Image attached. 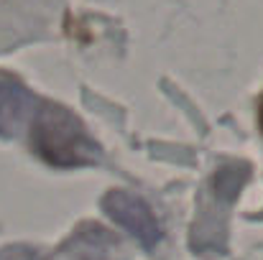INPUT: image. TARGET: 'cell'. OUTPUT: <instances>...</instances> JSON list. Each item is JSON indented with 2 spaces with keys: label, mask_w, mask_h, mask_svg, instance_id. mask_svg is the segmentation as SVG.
Instances as JSON below:
<instances>
[{
  "label": "cell",
  "mask_w": 263,
  "mask_h": 260,
  "mask_svg": "<svg viewBox=\"0 0 263 260\" xmlns=\"http://www.w3.org/2000/svg\"><path fill=\"white\" fill-rule=\"evenodd\" d=\"M258 125H261V130H263V94H261V99H258Z\"/></svg>",
  "instance_id": "5b68a950"
},
{
  "label": "cell",
  "mask_w": 263,
  "mask_h": 260,
  "mask_svg": "<svg viewBox=\"0 0 263 260\" xmlns=\"http://www.w3.org/2000/svg\"><path fill=\"white\" fill-rule=\"evenodd\" d=\"M102 209L125 232H130L146 250H154L161 243V225L143 199L128 191H107L102 196Z\"/></svg>",
  "instance_id": "7a4b0ae2"
},
{
  "label": "cell",
  "mask_w": 263,
  "mask_h": 260,
  "mask_svg": "<svg viewBox=\"0 0 263 260\" xmlns=\"http://www.w3.org/2000/svg\"><path fill=\"white\" fill-rule=\"evenodd\" d=\"M31 151L57 169H80L100 161L102 151L82 120L62 105L41 102L31 123Z\"/></svg>",
  "instance_id": "6da1fadb"
},
{
  "label": "cell",
  "mask_w": 263,
  "mask_h": 260,
  "mask_svg": "<svg viewBox=\"0 0 263 260\" xmlns=\"http://www.w3.org/2000/svg\"><path fill=\"white\" fill-rule=\"evenodd\" d=\"M0 260H36L33 250L23 248V245H15V248H5L0 253Z\"/></svg>",
  "instance_id": "277c9868"
},
{
  "label": "cell",
  "mask_w": 263,
  "mask_h": 260,
  "mask_svg": "<svg viewBox=\"0 0 263 260\" xmlns=\"http://www.w3.org/2000/svg\"><path fill=\"white\" fill-rule=\"evenodd\" d=\"M33 110V97L13 82H0V138L15 135Z\"/></svg>",
  "instance_id": "3957f363"
}]
</instances>
